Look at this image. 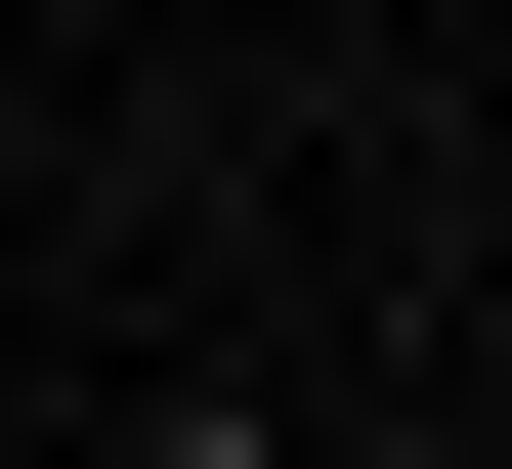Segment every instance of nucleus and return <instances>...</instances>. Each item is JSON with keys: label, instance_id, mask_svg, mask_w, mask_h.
<instances>
[{"label": "nucleus", "instance_id": "f257e3e1", "mask_svg": "<svg viewBox=\"0 0 512 469\" xmlns=\"http://www.w3.org/2000/svg\"><path fill=\"white\" fill-rule=\"evenodd\" d=\"M299 469H512V427H470V384H384V427H299Z\"/></svg>", "mask_w": 512, "mask_h": 469}, {"label": "nucleus", "instance_id": "f03ea898", "mask_svg": "<svg viewBox=\"0 0 512 469\" xmlns=\"http://www.w3.org/2000/svg\"><path fill=\"white\" fill-rule=\"evenodd\" d=\"M128 469H299V427H256V384H171V427H128Z\"/></svg>", "mask_w": 512, "mask_h": 469}]
</instances>
